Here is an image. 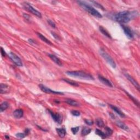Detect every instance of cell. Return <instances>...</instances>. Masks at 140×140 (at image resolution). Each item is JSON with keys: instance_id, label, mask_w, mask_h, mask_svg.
Masks as SVG:
<instances>
[{"instance_id": "38", "label": "cell", "mask_w": 140, "mask_h": 140, "mask_svg": "<svg viewBox=\"0 0 140 140\" xmlns=\"http://www.w3.org/2000/svg\"><path fill=\"white\" fill-rule=\"evenodd\" d=\"M29 42H30L31 43H32H32H34V41H33L32 39H29Z\"/></svg>"}, {"instance_id": "27", "label": "cell", "mask_w": 140, "mask_h": 140, "mask_svg": "<svg viewBox=\"0 0 140 140\" xmlns=\"http://www.w3.org/2000/svg\"><path fill=\"white\" fill-rule=\"evenodd\" d=\"M125 93H127V95L129 96V97L130 98L131 100H132V101L135 103V104H136V105H137V106H139V101H138V100L137 99H136L135 98L133 97V96L132 95H131L130 94H129V93H127V91H125Z\"/></svg>"}, {"instance_id": "5", "label": "cell", "mask_w": 140, "mask_h": 140, "mask_svg": "<svg viewBox=\"0 0 140 140\" xmlns=\"http://www.w3.org/2000/svg\"><path fill=\"white\" fill-rule=\"evenodd\" d=\"M24 7L25 8V9H26L27 11L30 12L31 13L35 15L36 16L38 17V18H42V14L39 11H38L37 10H36L35 8H34L32 6L29 4V3L27 2H24L23 3Z\"/></svg>"}, {"instance_id": "11", "label": "cell", "mask_w": 140, "mask_h": 140, "mask_svg": "<svg viewBox=\"0 0 140 140\" xmlns=\"http://www.w3.org/2000/svg\"><path fill=\"white\" fill-rule=\"evenodd\" d=\"M98 79H99V80L101 81V82L103 84H105V85H106L108 86H109V87H110V88H112L113 86V85H112V83L110 82L108 79H107L106 78L103 77V76H102L101 75L98 76Z\"/></svg>"}, {"instance_id": "21", "label": "cell", "mask_w": 140, "mask_h": 140, "mask_svg": "<svg viewBox=\"0 0 140 140\" xmlns=\"http://www.w3.org/2000/svg\"><path fill=\"white\" fill-rule=\"evenodd\" d=\"M91 129L89 127H84L82 130V132L81 134L83 136H86L88 135V134H89L91 132Z\"/></svg>"}, {"instance_id": "19", "label": "cell", "mask_w": 140, "mask_h": 140, "mask_svg": "<svg viewBox=\"0 0 140 140\" xmlns=\"http://www.w3.org/2000/svg\"><path fill=\"white\" fill-rule=\"evenodd\" d=\"M99 30L100 31V32H101L103 34H104L105 36L107 37L108 38H112L111 36H110V33H109L108 32V31L106 29H105L103 26H100L99 27Z\"/></svg>"}, {"instance_id": "1", "label": "cell", "mask_w": 140, "mask_h": 140, "mask_svg": "<svg viewBox=\"0 0 140 140\" xmlns=\"http://www.w3.org/2000/svg\"><path fill=\"white\" fill-rule=\"evenodd\" d=\"M137 14V12L135 11H123L119 12L114 15L113 19L115 21L119 23H127L136 17Z\"/></svg>"}, {"instance_id": "37", "label": "cell", "mask_w": 140, "mask_h": 140, "mask_svg": "<svg viewBox=\"0 0 140 140\" xmlns=\"http://www.w3.org/2000/svg\"><path fill=\"white\" fill-rule=\"evenodd\" d=\"M29 133H30V130L29 129H26L25 130V134H26V135H27L29 134Z\"/></svg>"}, {"instance_id": "12", "label": "cell", "mask_w": 140, "mask_h": 140, "mask_svg": "<svg viewBox=\"0 0 140 140\" xmlns=\"http://www.w3.org/2000/svg\"><path fill=\"white\" fill-rule=\"evenodd\" d=\"M13 116L17 119H20L23 117L24 111L22 109H17L13 112Z\"/></svg>"}, {"instance_id": "10", "label": "cell", "mask_w": 140, "mask_h": 140, "mask_svg": "<svg viewBox=\"0 0 140 140\" xmlns=\"http://www.w3.org/2000/svg\"><path fill=\"white\" fill-rule=\"evenodd\" d=\"M125 76L127 78V79L132 84V85H134L136 89H137L138 90H140V86L139 84L138 83V82L136 81L135 79L132 77H131V76H130L129 74L127 73H125Z\"/></svg>"}, {"instance_id": "33", "label": "cell", "mask_w": 140, "mask_h": 140, "mask_svg": "<svg viewBox=\"0 0 140 140\" xmlns=\"http://www.w3.org/2000/svg\"><path fill=\"white\" fill-rule=\"evenodd\" d=\"M51 34H52V36L55 38V39H58V40L61 41V38H60V37L58 35V34H56V33H55L54 32H51Z\"/></svg>"}, {"instance_id": "39", "label": "cell", "mask_w": 140, "mask_h": 140, "mask_svg": "<svg viewBox=\"0 0 140 140\" xmlns=\"http://www.w3.org/2000/svg\"><path fill=\"white\" fill-rule=\"evenodd\" d=\"M5 137H6V138H7V139H9V137H8L7 135L5 136Z\"/></svg>"}, {"instance_id": "36", "label": "cell", "mask_w": 140, "mask_h": 140, "mask_svg": "<svg viewBox=\"0 0 140 140\" xmlns=\"http://www.w3.org/2000/svg\"><path fill=\"white\" fill-rule=\"evenodd\" d=\"M1 55L3 57H5L6 56V53L4 51V50L3 49V48H1Z\"/></svg>"}, {"instance_id": "13", "label": "cell", "mask_w": 140, "mask_h": 140, "mask_svg": "<svg viewBox=\"0 0 140 140\" xmlns=\"http://www.w3.org/2000/svg\"><path fill=\"white\" fill-rule=\"evenodd\" d=\"M48 55H49V58H51V59L53 60V61H54L56 64L59 65V66H63V64H62L61 60H60L58 58H57L55 55L51 54H49Z\"/></svg>"}, {"instance_id": "30", "label": "cell", "mask_w": 140, "mask_h": 140, "mask_svg": "<svg viewBox=\"0 0 140 140\" xmlns=\"http://www.w3.org/2000/svg\"><path fill=\"white\" fill-rule=\"evenodd\" d=\"M71 114L73 115H74V116H76V117H78L81 115L80 112H79V111H78V110H72Z\"/></svg>"}, {"instance_id": "14", "label": "cell", "mask_w": 140, "mask_h": 140, "mask_svg": "<svg viewBox=\"0 0 140 140\" xmlns=\"http://www.w3.org/2000/svg\"><path fill=\"white\" fill-rule=\"evenodd\" d=\"M109 106H110V108H112V110H114V111H115V112H116V113L118 114L119 115H120L121 117L124 118V117H125V114H124L122 110H121L120 109L118 108V107H115V106H113V105H110Z\"/></svg>"}, {"instance_id": "6", "label": "cell", "mask_w": 140, "mask_h": 140, "mask_svg": "<svg viewBox=\"0 0 140 140\" xmlns=\"http://www.w3.org/2000/svg\"><path fill=\"white\" fill-rule=\"evenodd\" d=\"M8 56H9L10 59L17 66H22V61L18 55H17L13 52H10L8 54Z\"/></svg>"}, {"instance_id": "35", "label": "cell", "mask_w": 140, "mask_h": 140, "mask_svg": "<svg viewBox=\"0 0 140 140\" xmlns=\"http://www.w3.org/2000/svg\"><path fill=\"white\" fill-rule=\"evenodd\" d=\"M23 17H24V18L26 19L27 21H29V20L30 19V15H29L28 14H23Z\"/></svg>"}, {"instance_id": "25", "label": "cell", "mask_w": 140, "mask_h": 140, "mask_svg": "<svg viewBox=\"0 0 140 140\" xmlns=\"http://www.w3.org/2000/svg\"><path fill=\"white\" fill-rule=\"evenodd\" d=\"M63 79V81H64V82L70 84V85H71L72 86H78L79 85L78 84V83H77L74 82L73 81H71V80H70V79Z\"/></svg>"}, {"instance_id": "31", "label": "cell", "mask_w": 140, "mask_h": 140, "mask_svg": "<svg viewBox=\"0 0 140 140\" xmlns=\"http://www.w3.org/2000/svg\"><path fill=\"white\" fill-rule=\"evenodd\" d=\"M92 2L93 3V4H94V5L95 6L97 7H98V8H101V9H102V10H105L104 8H103V7L102 6L101 4H99V3H98V2H94V1H92V2Z\"/></svg>"}, {"instance_id": "7", "label": "cell", "mask_w": 140, "mask_h": 140, "mask_svg": "<svg viewBox=\"0 0 140 140\" xmlns=\"http://www.w3.org/2000/svg\"><path fill=\"white\" fill-rule=\"evenodd\" d=\"M39 87L40 88V89L42 90L43 92L48 93V94H58V95H64V93L61 92V91H56L54 90H52L51 89H49V88L47 87L43 84H39Z\"/></svg>"}, {"instance_id": "23", "label": "cell", "mask_w": 140, "mask_h": 140, "mask_svg": "<svg viewBox=\"0 0 140 140\" xmlns=\"http://www.w3.org/2000/svg\"><path fill=\"white\" fill-rule=\"evenodd\" d=\"M95 134L96 135H98V136H99L100 137H101L102 139H105L106 137V135L105 134V133H104L103 131H102L100 130L96 129L95 130Z\"/></svg>"}, {"instance_id": "29", "label": "cell", "mask_w": 140, "mask_h": 140, "mask_svg": "<svg viewBox=\"0 0 140 140\" xmlns=\"http://www.w3.org/2000/svg\"><path fill=\"white\" fill-rule=\"evenodd\" d=\"M79 127H72L71 128V131L73 133V134L76 135L78 132V131H79Z\"/></svg>"}, {"instance_id": "9", "label": "cell", "mask_w": 140, "mask_h": 140, "mask_svg": "<svg viewBox=\"0 0 140 140\" xmlns=\"http://www.w3.org/2000/svg\"><path fill=\"white\" fill-rule=\"evenodd\" d=\"M121 26H122V29H123L124 34H125V35L127 36L128 38L132 39L134 38V34H133L132 30H131V29L130 27L123 25H121Z\"/></svg>"}, {"instance_id": "15", "label": "cell", "mask_w": 140, "mask_h": 140, "mask_svg": "<svg viewBox=\"0 0 140 140\" xmlns=\"http://www.w3.org/2000/svg\"><path fill=\"white\" fill-rule=\"evenodd\" d=\"M65 102L67 103H68V105H70L72 106L79 107L80 106V104H79L77 101H76L75 100H72V99H70V98H67V99L66 100Z\"/></svg>"}, {"instance_id": "22", "label": "cell", "mask_w": 140, "mask_h": 140, "mask_svg": "<svg viewBox=\"0 0 140 140\" xmlns=\"http://www.w3.org/2000/svg\"><path fill=\"white\" fill-rule=\"evenodd\" d=\"M8 107H9V103H8L7 102H6V101L3 102L2 103L1 105L0 111H1V112L4 111L6 109H7L8 108Z\"/></svg>"}, {"instance_id": "26", "label": "cell", "mask_w": 140, "mask_h": 140, "mask_svg": "<svg viewBox=\"0 0 140 140\" xmlns=\"http://www.w3.org/2000/svg\"><path fill=\"white\" fill-rule=\"evenodd\" d=\"M105 131H106L105 134H106V136H110L112 135V134H113V130H112L110 127H105Z\"/></svg>"}, {"instance_id": "32", "label": "cell", "mask_w": 140, "mask_h": 140, "mask_svg": "<svg viewBox=\"0 0 140 140\" xmlns=\"http://www.w3.org/2000/svg\"><path fill=\"white\" fill-rule=\"evenodd\" d=\"M84 122H85V124L90 126L93 125V124H94V122H93V120H89V119H85V120H84Z\"/></svg>"}, {"instance_id": "8", "label": "cell", "mask_w": 140, "mask_h": 140, "mask_svg": "<svg viewBox=\"0 0 140 140\" xmlns=\"http://www.w3.org/2000/svg\"><path fill=\"white\" fill-rule=\"evenodd\" d=\"M48 111L49 112L53 120L55 122H56L59 124H61L62 123V122H63V117L59 113H55L49 110H48Z\"/></svg>"}, {"instance_id": "17", "label": "cell", "mask_w": 140, "mask_h": 140, "mask_svg": "<svg viewBox=\"0 0 140 140\" xmlns=\"http://www.w3.org/2000/svg\"><path fill=\"white\" fill-rule=\"evenodd\" d=\"M36 34H37V36H38V37L41 39V40L43 41H44V42L45 43H47V44H48L51 45V46H52L53 43H51L49 40H48V39L46 37H44V36H43L42 34H41V33H39V32H36Z\"/></svg>"}, {"instance_id": "34", "label": "cell", "mask_w": 140, "mask_h": 140, "mask_svg": "<svg viewBox=\"0 0 140 140\" xmlns=\"http://www.w3.org/2000/svg\"><path fill=\"white\" fill-rule=\"evenodd\" d=\"M48 22L51 27H53V28H55V27H56V25H55V24L52 21V20H48Z\"/></svg>"}, {"instance_id": "20", "label": "cell", "mask_w": 140, "mask_h": 140, "mask_svg": "<svg viewBox=\"0 0 140 140\" xmlns=\"http://www.w3.org/2000/svg\"><path fill=\"white\" fill-rule=\"evenodd\" d=\"M0 88H1V94H4L8 92V89H9V86L5 84L1 83L0 85Z\"/></svg>"}, {"instance_id": "16", "label": "cell", "mask_w": 140, "mask_h": 140, "mask_svg": "<svg viewBox=\"0 0 140 140\" xmlns=\"http://www.w3.org/2000/svg\"><path fill=\"white\" fill-rule=\"evenodd\" d=\"M56 132L59 136L61 138H64L66 134V131L64 128H57L56 129Z\"/></svg>"}, {"instance_id": "18", "label": "cell", "mask_w": 140, "mask_h": 140, "mask_svg": "<svg viewBox=\"0 0 140 140\" xmlns=\"http://www.w3.org/2000/svg\"><path fill=\"white\" fill-rule=\"evenodd\" d=\"M115 124H116V125L118 126L119 127H120V128H121V129L127 131L129 130L128 127H127V125H126L123 122H121V121H120V120L117 121V122H115Z\"/></svg>"}, {"instance_id": "28", "label": "cell", "mask_w": 140, "mask_h": 140, "mask_svg": "<svg viewBox=\"0 0 140 140\" xmlns=\"http://www.w3.org/2000/svg\"><path fill=\"white\" fill-rule=\"evenodd\" d=\"M15 136H16L17 137L19 138V139H24L26 135L25 134H24V133H18V134L15 135Z\"/></svg>"}, {"instance_id": "4", "label": "cell", "mask_w": 140, "mask_h": 140, "mask_svg": "<svg viewBox=\"0 0 140 140\" xmlns=\"http://www.w3.org/2000/svg\"><path fill=\"white\" fill-rule=\"evenodd\" d=\"M100 53L101 56H102V58L106 60L107 63L110 66L114 68L116 67V64H115L114 60L110 57V55L106 52V51H105L102 49L100 51Z\"/></svg>"}, {"instance_id": "3", "label": "cell", "mask_w": 140, "mask_h": 140, "mask_svg": "<svg viewBox=\"0 0 140 140\" xmlns=\"http://www.w3.org/2000/svg\"><path fill=\"white\" fill-rule=\"evenodd\" d=\"M66 73L70 77L74 78H78L81 79H85V80H94V78L91 75L86 73L82 71H67Z\"/></svg>"}, {"instance_id": "2", "label": "cell", "mask_w": 140, "mask_h": 140, "mask_svg": "<svg viewBox=\"0 0 140 140\" xmlns=\"http://www.w3.org/2000/svg\"><path fill=\"white\" fill-rule=\"evenodd\" d=\"M77 2L78 3V4L81 7L83 8L84 10H85L86 12H88L89 14L93 16L96 17V18H102V15L98 12L97 10L93 8L92 6L89 5L88 3H87L86 2L82 1H78Z\"/></svg>"}, {"instance_id": "24", "label": "cell", "mask_w": 140, "mask_h": 140, "mask_svg": "<svg viewBox=\"0 0 140 140\" xmlns=\"http://www.w3.org/2000/svg\"><path fill=\"white\" fill-rule=\"evenodd\" d=\"M95 123L98 127H105V124L103 121L102 120V119L101 118H98L96 119Z\"/></svg>"}]
</instances>
